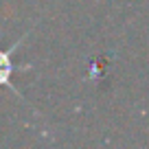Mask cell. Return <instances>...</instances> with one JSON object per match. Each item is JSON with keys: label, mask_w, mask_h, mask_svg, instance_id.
Here are the masks:
<instances>
[{"label": "cell", "mask_w": 149, "mask_h": 149, "mask_svg": "<svg viewBox=\"0 0 149 149\" xmlns=\"http://www.w3.org/2000/svg\"><path fill=\"white\" fill-rule=\"evenodd\" d=\"M29 35H31V29H29V31L24 33V35L20 37V40H18L15 44H11V46L7 48V51H5V48H0V86H7V88H11V90H13V94H15V97H20V99H22V92H20V90L13 86V81H11V74H13L15 70H18V66H15L13 61H11V55H13V53L18 51V48H20V44H22Z\"/></svg>", "instance_id": "obj_1"}]
</instances>
